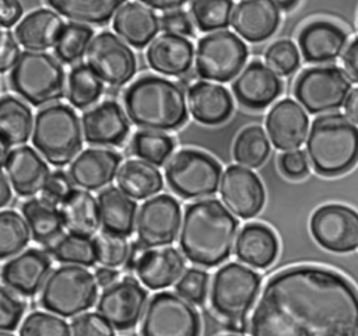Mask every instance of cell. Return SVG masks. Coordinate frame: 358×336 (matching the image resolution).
<instances>
[{
    "label": "cell",
    "instance_id": "cell-1",
    "mask_svg": "<svg viewBox=\"0 0 358 336\" xmlns=\"http://www.w3.org/2000/svg\"><path fill=\"white\" fill-rule=\"evenodd\" d=\"M249 332L250 336H358V291L326 267L282 269L263 287Z\"/></svg>",
    "mask_w": 358,
    "mask_h": 336
},
{
    "label": "cell",
    "instance_id": "cell-2",
    "mask_svg": "<svg viewBox=\"0 0 358 336\" xmlns=\"http://www.w3.org/2000/svg\"><path fill=\"white\" fill-rule=\"evenodd\" d=\"M239 221L217 199H203L185 210L179 246L192 263L214 267L232 253Z\"/></svg>",
    "mask_w": 358,
    "mask_h": 336
},
{
    "label": "cell",
    "instance_id": "cell-3",
    "mask_svg": "<svg viewBox=\"0 0 358 336\" xmlns=\"http://www.w3.org/2000/svg\"><path fill=\"white\" fill-rule=\"evenodd\" d=\"M131 123L148 132H168L187 120V102L179 84L154 74L134 80L123 94Z\"/></svg>",
    "mask_w": 358,
    "mask_h": 336
},
{
    "label": "cell",
    "instance_id": "cell-4",
    "mask_svg": "<svg viewBox=\"0 0 358 336\" xmlns=\"http://www.w3.org/2000/svg\"><path fill=\"white\" fill-rule=\"evenodd\" d=\"M306 153L317 174H345L358 162V127L341 113L322 115L310 125Z\"/></svg>",
    "mask_w": 358,
    "mask_h": 336
},
{
    "label": "cell",
    "instance_id": "cell-5",
    "mask_svg": "<svg viewBox=\"0 0 358 336\" xmlns=\"http://www.w3.org/2000/svg\"><path fill=\"white\" fill-rule=\"evenodd\" d=\"M32 144L55 167H63L76 158L83 139L74 109L66 104L39 109L34 122Z\"/></svg>",
    "mask_w": 358,
    "mask_h": 336
},
{
    "label": "cell",
    "instance_id": "cell-6",
    "mask_svg": "<svg viewBox=\"0 0 358 336\" xmlns=\"http://www.w3.org/2000/svg\"><path fill=\"white\" fill-rule=\"evenodd\" d=\"M10 85L34 106L63 97L64 70L57 57L48 52L24 50L11 69Z\"/></svg>",
    "mask_w": 358,
    "mask_h": 336
},
{
    "label": "cell",
    "instance_id": "cell-7",
    "mask_svg": "<svg viewBox=\"0 0 358 336\" xmlns=\"http://www.w3.org/2000/svg\"><path fill=\"white\" fill-rule=\"evenodd\" d=\"M96 279L90 270L66 265L50 272L41 293V305L63 318L90 309L96 298Z\"/></svg>",
    "mask_w": 358,
    "mask_h": 336
},
{
    "label": "cell",
    "instance_id": "cell-8",
    "mask_svg": "<svg viewBox=\"0 0 358 336\" xmlns=\"http://www.w3.org/2000/svg\"><path fill=\"white\" fill-rule=\"evenodd\" d=\"M260 276L241 263H227L220 267L211 283L210 302L225 322L245 319L260 290Z\"/></svg>",
    "mask_w": 358,
    "mask_h": 336
},
{
    "label": "cell",
    "instance_id": "cell-9",
    "mask_svg": "<svg viewBox=\"0 0 358 336\" xmlns=\"http://www.w3.org/2000/svg\"><path fill=\"white\" fill-rule=\"evenodd\" d=\"M165 178L176 195L185 199L203 200L217 192L222 179V168L210 154L183 148L168 161Z\"/></svg>",
    "mask_w": 358,
    "mask_h": 336
},
{
    "label": "cell",
    "instance_id": "cell-10",
    "mask_svg": "<svg viewBox=\"0 0 358 336\" xmlns=\"http://www.w3.org/2000/svg\"><path fill=\"white\" fill-rule=\"evenodd\" d=\"M196 308L179 294L162 291L151 297L143 315L141 336H200Z\"/></svg>",
    "mask_w": 358,
    "mask_h": 336
},
{
    "label": "cell",
    "instance_id": "cell-11",
    "mask_svg": "<svg viewBox=\"0 0 358 336\" xmlns=\"http://www.w3.org/2000/svg\"><path fill=\"white\" fill-rule=\"evenodd\" d=\"M248 57L245 42L231 31H215L203 36L196 49V71L206 80L227 83L241 70Z\"/></svg>",
    "mask_w": 358,
    "mask_h": 336
},
{
    "label": "cell",
    "instance_id": "cell-12",
    "mask_svg": "<svg viewBox=\"0 0 358 336\" xmlns=\"http://www.w3.org/2000/svg\"><path fill=\"white\" fill-rule=\"evenodd\" d=\"M350 87V78L341 69L319 66L306 69L296 77L294 95L309 113H323L345 104Z\"/></svg>",
    "mask_w": 358,
    "mask_h": 336
},
{
    "label": "cell",
    "instance_id": "cell-13",
    "mask_svg": "<svg viewBox=\"0 0 358 336\" xmlns=\"http://www.w3.org/2000/svg\"><path fill=\"white\" fill-rule=\"evenodd\" d=\"M85 57L95 74L112 87L124 85L137 71L134 52L110 31H102L94 36Z\"/></svg>",
    "mask_w": 358,
    "mask_h": 336
},
{
    "label": "cell",
    "instance_id": "cell-14",
    "mask_svg": "<svg viewBox=\"0 0 358 336\" xmlns=\"http://www.w3.org/2000/svg\"><path fill=\"white\" fill-rule=\"evenodd\" d=\"M310 232L330 252H351L358 248V213L343 204L322 206L310 217Z\"/></svg>",
    "mask_w": 358,
    "mask_h": 336
},
{
    "label": "cell",
    "instance_id": "cell-15",
    "mask_svg": "<svg viewBox=\"0 0 358 336\" xmlns=\"http://www.w3.org/2000/svg\"><path fill=\"white\" fill-rule=\"evenodd\" d=\"M180 206L169 195H158L147 199L137 214V241L145 248L169 245L179 230Z\"/></svg>",
    "mask_w": 358,
    "mask_h": 336
},
{
    "label": "cell",
    "instance_id": "cell-16",
    "mask_svg": "<svg viewBox=\"0 0 358 336\" xmlns=\"http://www.w3.org/2000/svg\"><path fill=\"white\" fill-rule=\"evenodd\" d=\"M147 297V290L137 280L124 277L102 291L96 311L115 329L129 330L140 321Z\"/></svg>",
    "mask_w": 358,
    "mask_h": 336
},
{
    "label": "cell",
    "instance_id": "cell-17",
    "mask_svg": "<svg viewBox=\"0 0 358 336\" xmlns=\"http://www.w3.org/2000/svg\"><path fill=\"white\" fill-rule=\"evenodd\" d=\"M220 193L227 209L241 218L255 217L266 200L264 186L259 176L239 165H229L224 171Z\"/></svg>",
    "mask_w": 358,
    "mask_h": 336
},
{
    "label": "cell",
    "instance_id": "cell-18",
    "mask_svg": "<svg viewBox=\"0 0 358 336\" xmlns=\"http://www.w3.org/2000/svg\"><path fill=\"white\" fill-rule=\"evenodd\" d=\"M126 111L116 101L106 99L85 111L81 118L83 136L92 146H119L129 134Z\"/></svg>",
    "mask_w": 358,
    "mask_h": 336
},
{
    "label": "cell",
    "instance_id": "cell-19",
    "mask_svg": "<svg viewBox=\"0 0 358 336\" xmlns=\"http://www.w3.org/2000/svg\"><path fill=\"white\" fill-rule=\"evenodd\" d=\"M3 172L20 196H34L42 192L50 178L48 164L29 146L10 150L3 158Z\"/></svg>",
    "mask_w": 358,
    "mask_h": 336
},
{
    "label": "cell",
    "instance_id": "cell-20",
    "mask_svg": "<svg viewBox=\"0 0 358 336\" xmlns=\"http://www.w3.org/2000/svg\"><path fill=\"white\" fill-rule=\"evenodd\" d=\"M50 258L45 251L27 249L7 260L1 267L4 287L21 295H35L48 280Z\"/></svg>",
    "mask_w": 358,
    "mask_h": 336
},
{
    "label": "cell",
    "instance_id": "cell-21",
    "mask_svg": "<svg viewBox=\"0 0 358 336\" xmlns=\"http://www.w3.org/2000/svg\"><path fill=\"white\" fill-rule=\"evenodd\" d=\"M236 99L246 108L262 109L282 92L280 77L264 63L250 62L232 83Z\"/></svg>",
    "mask_w": 358,
    "mask_h": 336
},
{
    "label": "cell",
    "instance_id": "cell-22",
    "mask_svg": "<svg viewBox=\"0 0 358 336\" xmlns=\"http://www.w3.org/2000/svg\"><path fill=\"white\" fill-rule=\"evenodd\" d=\"M309 119L302 106L289 99L275 102L266 116V129L274 147L292 151L303 143Z\"/></svg>",
    "mask_w": 358,
    "mask_h": 336
},
{
    "label": "cell",
    "instance_id": "cell-23",
    "mask_svg": "<svg viewBox=\"0 0 358 336\" xmlns=\"http://www.w3.org/2000/svg\"><path fill=\"white\" fill-rule=\"evenodd\" d=\"M281 10L277 1L246 0L235 4L231 25L248 42H263L278 28Z\"/></svg>",
    "mask_w": 358,
    "mask_h": 336
},
{
    "label": "cell",
    "instance_id": "cell-24",
    "mask_svg": "<svg viewBox=\"0 0 358 336\" xmlns=\"http://www.w3.org/2000/svg\"><path fill=\"white\" fill-rule=\"evenodd\" d=\"M120 161V154L113 150L87 148L70 164L69 176L83 190H96L113 181Z\"/></svg>",
    "mask_w": 358,
    "mask_h": 336
},
{
    "label": "cell",
    "instance_id": "cell-25",
    "mask_svg": "<svg viewBox=\"0 0 358 336\" xmlns=\"http://www.w3.org/2000/svg\"><path fill=\"white\" fill-rule=\"evenodd\" d=\"M194 48L193 43L180 35H158L145 52L147 62L152 70L164 76L180 77L192 69Z\"/></svg>",
    "mask_w": 358,
    "mask_h": 336
},
{
    "label": "cell",
    "instance_id": "cell-26",
    "mask_svg": "<svg viewBox=\"0 0 358 336\" xmlns=\"http://www.w3.org/2000/svg\"><path fill=\"white\" fill-rule=\"evenodd\" d=\"M161 20L144 3H123L113 17V29L119 38L134 48L151 43L161 28Z\"/></svg>",
    "mask_w": 358,
    "mask_h": 336
},
{
    "label": "cell",
    "instance_id": "cell-27",
    "mask_svg": "<svg viewBox=\"0 0 358 336\" xmlns=\"http://www.w3.org/2000/svg\"><path fill=\"white\" fill-rule=\"evenodd\" d=\"M185 272V259L172 246L145 249L136 266L140 281L151 290L169 287L179 281Z\"/></svg>",
    "mask_w": 358,
    "mask_h": 336
},
{
    "label": "cell",
    "instance_id": "cell-28",
    "mask_svg": "<svg viewBox=\"0 0 358 336\" xmlns=\"http://www.w3.org/2000/svg\"><path fill=\"white\" fill-rule=\"evenodd\" d=\"M192 116L203 125H220L228 120L234 101L227 88L210 81H196L187 90Z\"/></svg>",
    "mask_w": 358,
    "mask_h": 336
},
{
    "label": "cell",
    "instance_id": "cell-29",
    "mask_svg": "<svg viewBox=\"0 0 358 336\" xmlns=\"http://www.w3.org/2000/svg\"><path fill=\"white\" fill-rule=\"evenodd\" d=\"M347 42V34L330 21H313L302 28L298 36L299 49L306 62L324 63L334 60Z\"/></svg>",
    "mask_w": 358,
    "mask_h": 336
},
{
    "label": "cell",
    "instance_id": "cell-30",
    "mask_svg": "<svg viewBox=\"0 0 358 336\" xmlns=\"http://www.w3.org/2000/svg\"><path fill=\"white\" fill-rule=\"evenodd\" d=\"M64 27L66 24L55 10L36 8L18 22L14 35L28 50L45 52V49L56 46Z\"/></svg>",
    "mask_w": 358,
    "mask_h": 336
},
{
    "label": "cell",
    "instance_id": "cell-31",
    "mask_svg": "<svg viewBox=\"0 0 358 336\" xmlns=\"http://www.w3.org/2000/svg\"><path fill=\"white\" fill-rule=\"evenodd\" d=\"M238 259L255 269L268 267L277 258L278 241L271 228L260 223L246 224L235 245Z\"/></svg>",
    "mask_w": 358,
    "mask_h": 336
},
{
    "label": "cell",
    "instance_id": "cell-32",
    "mask_svg": "<svg viewBox=\"0 0 358 336\" xmlns=\"http://www.w3.org/2000/svg\"><path fill=\"white\" fill-rule=\"evenodd\" d=\"M98 206L103 232L129 237L137 221V203L116 186H109L98 193Z\"/></svg>",
    "mask_w": 358,
    "mask_h": 336
},
{
    "label": "cell",
    "instance_id": "cell-33",
    "mask_svg": "<svg viewBox=\"0 0 358 336\" xmlns=\"http://www.w3.org/2000/svg\"><path fill=\"white\" fill-rule=\"evenodd\" d=\"M64 227L70 234L87 237L94 235L101 224L98 200L83 189H74L63 202L60 209Z\"/></svg>",
    "mask_w": 358,
    "mask_h": 336
},
{
    "label": "cell",
    "instance_id": "cell-34",
    "mask_svg": "<svg viewBox=\"0 0 358 336\" xmlns=\"http://www.w3.org/2000/svg\"><path fill=\"white\" fill-rule=\"evenodd\" d=\"M117 186L131 199H147L157 195L162 186V175L155 165L143 160L124 161L116 175Z\"/></svg>",
    "mask_w": 358,
    "mask_h": 336
},
{
    "label": "cell",
    "instance_id": "cell-35",
    "mask_svg": "<svg viewBox=\"0 0 358 336\" xmlns=\"http://www.w3.org/2000/svg\"><path fill=\"white\" fill-rule=\"evenodd\" d=\"M22 216L34 239L43 245H52L63 232L64 221L60 210L42 199H29L21 206Z\"/></svg>",
    "mask_w": 358,
    "mask_h": 336
},
{
    "label": "cell",
    "instance_id": "cell-36",
    "mask_svg": "<svg viewBox=\"0 0 358 336\" xmlns=\"http://www.w3.org/2000/svg\"><path fill=\"white\" fill-rule=\"evenodd\" d=\"M0 130L1 143L8 147L25 143L32 130L31 108L13 95H4L0 99Z\"/></svg>",
    "mask_w": 358,
    "mask_h": 336
},
{
    "label": "cell",
    "instance_id": "cell-37",
    "mask_svg": "<svg viewBox=\"0 0 358 336\" xmlns=\"http://www.w3.org/2000/svg\"><path fill=\"white\" fill-rule=\"evenodd\" d=\"M122 0H50L48 6L56 13L77 21L103 25L116 14Z\"/></svg>",
    "mask_w": 358,
    "mask_h": 336
},
{
    "label": "cell",
    "instance_id": "cell-38",
    "mask_svg": "<svg viewBox=\"0 0 358 336\" xmlns=\"http://www.w3.org/2000/svg\"><path fill=\"white\" fill-rule=\"evenodd\" d=\"M103 92L102 80L84 63L74 66L67 77V99L77 108L84 109L95 104Z\"/></svg>",
    "mask_w": 358,
    "mask_h": 336
},
{
    "label": "cell",
    "instance_id": "cell-39",
    "mask_svg": "<svg viewBox=\"0 0 358 336\" xmlns=\"http://www.w3.org/2000/svg\"><path fill=\"white\" fill-rule=\"evenodd\" d=\"M268 154L270 141L262 126L250 125L238 133L232 147V155L236 162L249 168H257L264 164Z\"/></svg>",
    "mask_w": 358,
    "mask_h": 336
},
{
    "label": "cell",
    "instance_id": "cell-40",
    "mask_svg": "<svg viewBox=\"0 0 358 336\" xmlns=\"http://www.w3.org/2000/svg\"><path fill=\"white\" fill-rule=\"evenodd\" d=\"M50 252L57 262L74 266H92L96 262L94 239L67 234L50 245Z\"/></svg>",
    "mask_w": 358,
    "mask_h": 336
},
{
    "label": "cell",
    "instance_id": "cell-41",
    "mask_svg": "<svg viewBox=\"0 0 358 336\" xmlns=\"http://www.w3.org/2000/svg\"><path fill=\"white\" fill-rule=\"evenodd\" d=\"M92 28L78 22H69L66 24L55 46L56 57L66 64H71L80 60L84 55H87L88 46L92 42Z\"/></svg>",
    "mask_w": 358,
    "mask_h": 336
},
{
    "label": "cell",
    "instance_id": "cell-42",
    "mask_svg": "<svg viewBox=\"0 0 358 336\" xmlns=\"http://www.w3.org/2000/svg\"><path fill=\"white\" fill-rule=\"evenodd\" d=\"M29 227L24 216L14 210L0 213V258L7 259L18 253L29 241Z\"/></svg>",
    "mask_w": 358,
    "mask_h": 336
},
{
    "label": "cell",
    "instance_id": "cell-43",
    "mask_svg": "<svg viewBox=\"0 0 358 336\" xmlns=\"http://www.w3.org/2000/svg\"><path fill=\"white\" fill-rule=\"evenodd\" d=\"M175 147L173 140L159 132L140 130L131 139V151L152 165H162Z\"/></svg>",
    "mask_w": 358,
    "mask_h": 336
},
{
    "label": "cell",
    "instance_id": "cell-44",
    "mask_svg": "<svg viewBox=\"0 0 358 336\" xmlns=\"http://www.w3.org/2000/svg\"><path fill=\"white\" fill-rule=\"evenodd\" d=\"M235 4L232 1H192L190 14L194 24L203 32H215L231 24Z\"/></svg>",
    "mask_w": 358,
    "mask_h": 336
},
{
    "label": "cell",
    "instance_id": "cell-45",
    "mask_svg": "<svg viewBox=\"0 0 358 336\" xmlns=\"http://www.w3.org/2000/svg\"><path fill=\"white\" fill-rule=\"evenodd\" d=\"M96 260L105 267L126 265L130 255V245L124 237L102 232L94 238Z\"/></svg>",
    "mask_w": 358,
    "mask_h": 336
},
{
    "label": "cell",
    "instance_id": "cell-46",
    "mask_svg": "<svg viewBox=\"0 0 358 336\" xmlns=\"http://www.w3.org/2000/svg\"><path fill=\"white\" fill-rule=\"evenodd\" d=\"M20 336H70V326L56 315L34 311L22 321Z\"/></svg>",
    "mask_w": 358,
    "mask_h": 336
},
{
    "label": "cell",
    "instance_id": "cell-47",
    "mask_svg": "<svg viewBox=\"0 0 358 336\" xmlns=\"http://www.w3.org/2000/svg\"><path fill=\"white\" fill-rule=\"evenodd\" d=\"M264 60L277 76H289L299 66V52L291 41L280 39L266 49Z\"/></svg>",
    "mask_w": 358,
    "mask_h": 336
},
{
    "label": "cell",
    "instance_id": "cell-48",
    "mask_svg": "<svg viewBox=\"0 0 358 336\" xmlns=\"http://www.w3.org/2000/svg\"><path fill=\"white\" fill-rule=\"evenodd\" d=\"M178 294L190 304H203L208 291V273L201 269H187L176 283Z\"/></svg>",
    "mask_w": 358,
    "mask_h": 336
},
{
    "label": "cell",
    "instance_id": "cell-49",
    "mask_svg": "<svg viewBox=\"0 0 358 336\" xmlns=\"http://www.w3.org/2000/svg\"><path fill=\"white\" fill-rule=\"evenodd\" d=\"M24 302L7 287L0 288V328L3 332L14 330L24 314Z\"/></svg>",
    "mask_w": 358,
    "mask_h": 336
},
{
    "label": "cell",
    "instance_id": "cell-50",
    "mask_svg": "<svg viewBox=\"0 0 358 336\" xmlns=\"http://www.w3.org/2000/svg\"><path fill=\"white\" fill-rule=\"evenodd\" d=\"M70 326L73 336H115L113 326L96 312L74 318Z\"/></svg>",
    "mask_w": 358,
    "mask_h": 336
},
{
    "label": "cell",
    "instance_id": "cell-51",
    "mask_svg": "<svg viewBox=\"0 0 358 336\" xmlns=\"http://www.w3.org/2000/svg\"><path fill=\"white\" fill-rule=\"evenodd\" d=\"M71 179L67 176L66 172L63 171H55L50 174V178L42 190V200L52 206L63 204V202L69 197V195L74 190L71 186Z\"/></svg>",
    "mask_w": 358,
    "mask_h": 336
},
{
    "label": "cell",
    "instance_id": "cell-52",
    "mask_svg": "<svg viewBox=\"0 0 358 336\" xmlns=\"http://www.w3.org/2000/svg\"><path fill=\"white\" fill-rule=\"evenodd\" d=\"M278 165L281 172L291 179H299L309 172L308 160L305 157V153L301 150H292V151L284 153L280 157Z\"/></svg>",
    "mask_w": 358,
    "mask_h": 336
},
{
    "label": "cell",
    "instance_id": "cell-53",
    "mask_svg": "<svg viewBox=\"0 0 358 336\" xmlns=\"http://www.w3.org/2000/svg\"><path fill=\"white\" fill-rule=\"evenodd\" d=\"M161 28L166 34L173 35H190L193 32V24L189 14L183 10L166 11L161 17Z\"/></svg>",
    "mask_w": 358,
    "mask_h": 336
},
{
    "label": "cell",
    "instance_id": "cell-54",
    "mask_svg": "<svg viewBox=\"0 0 358 336\" xmlns=\"http://www.w3.org/2000/svg\"><path fill=\"white\" fill-rule=\"evenodd\" d=\"M20 55L21 52L14 35L8 31H3L0 41V71L6 73L13 69L18 62Z\"/></svg>",
    "mask_w": 358,
    "mask_h": 336
},
{
    "label": "cell",
    "instance_id": "cell-55",
    "mask_svg": "<svg viewBox=\"0 0 358 336\" xmlns=\"http://www.w3.org/2000/svg\"><path fill=\"white\" fill-rule=\"evenodd\" d=\"M343 66L348 78L358 83V38H355L344 50Z\"/></svg>",
    "mask_w": 358,
    "mask_h": 336
},
{
    "label": "cell",
    "instance_id": "cell-56",
    "mask_svg": "<svg viewBox=\"0 0 358 336\" xmlns=\"http://www.w3.org/2000/svg\"><path fill=\"white\" fill-rule=\"evenodd\" d=\"M22 15V6L20 1L3 0L0 3V21L3 28L13 27Z\"/></svg>",
    "mask_w": 358,
    "mask_h": 336
},
{
    "label": "cell",
    "instance_id": "cell-57",
    "mask_svg": "<svg viewBox=\"0 0 358 336\" xmlns=\"http://www.w3.org/2000/svg\"><path fill=\"white\" fill-rule=\"evenodd\" d=\"M344 109H345V116L352 122L358 125V87L354 88L344 104Z\"/></svg>",
    "mask_w": 358,
    "mask_h": 336
},
{
    "label": "cell",
    "instance_id": "cell-58",
    "mask_svg": "<svg viewBox=\"0 0 358 336\" xmlns=\"http://www.w3.org/2000/svg\"><path fill=\"white\" fill-rule=\"evenodd\" d=\"M117 272L110 269V267H98L95 270V279H96V283L101 286V287H110L112 284L116 283V279H117Z\"/></svg>",
    "mask_w": 358,
    "mask_h": 336
},
{
    "label": "cell",
    "instance_id": "cell-59",
    "mask_svg": "<svg viewBox=\"0 0 358 336\" xmlns=\"http://www.w3.org/2000/svg\"><path fill=\"white\" fill-rule=\"evenodd\" d=\"M147 7L152 8V10H164V11H172V10H179L185 1H176V0H172V1H166V0H145L143 1Z\"/></svg>",
    "mask_w": 358,
    "mask_h": 336
},
{
    "label": "cell",
    "instance_id": "cell-60",
    "mask_svg": "<svg viewBox=\"0 0 358 336\" xmlns=\"http://www.w3.org/2000/svg\"><path fill=\"white\" fill-rule=\"evenodd\" d=\"M11 199V185L8 182V178L4 172H1V182H0V206L4 207Z\"/></svg>",
    "mask_w": 358,
    "mask_h": 336
},
{
    "label": "cell",
    "instance_id": "cell-61",
    "mask_svg": "<svg viewBox=\"0 0 358 336\" xmlns=\"http://www.w3.org/2000/svg\"><path fill=\"white\" fill-rule=\"evenodd\" d=\"M227 325V329L235 332L236 333H242L246 330V319H238V321H229V322H225Z\"/></svg>",
    "mask_w": 358,
    "mask_h": 336
},
{
    "label": "cell",
    "instance_id": "cell-62",
    "mask_svg": "<svg viewBox=\"0 0 358 336\" xmlns=\"http://www.w3.org/2000/svg\"><path fill=\"white\" fill-rule=\"evenodd\" d=\"M296 4H298L296 1H277V6L280 7V10H291Z\"/></svg>",
    "mask_w": 358,
    "mask_h": 336
},
{
    "label": "cell",
    "instance_id": "cell-63",
    "mask_svg": "<svg viewBox=\"0 0 358 336\" xmlns=\"http://www.w3.org/2000/svg\"><path fill=\"white\" fill-rule=\"evenodd\" d=\"M0 336H13V335H10V333H6V332H3Z\"/></svg>",
    "mask_w": 358,
    "mask_h": 336
},
{
    "label": "cell",
    "instance_id": "cell-64",
    "mask_svg": "<svg viewBox=\"0 0 358 336\" xmlns=\"http://www.w3.org/2000/svg\"><path fill=\"white\" fill-rule=\"evenodd\" d=\"M224 336H239V335H224Z\"/></svg>",
    "mask_w": 358,
    "mask_h": 336
}]
</instances>
